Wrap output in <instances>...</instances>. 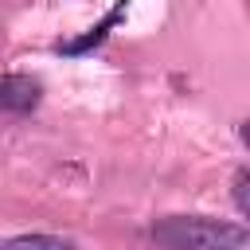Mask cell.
<instances>
[{
	"label": "cell",
	"instance_id": "6da1fadb",
	"mask_svg": "<svg viewBox=\"0 0 250 250\" xmlns=\"http://www.w3.org/2000/svg\"><path fill=\"white\" fill-rule=\"evenodd\" d=\"M164 250H250V230L207 215H172L152 227Z\"/></svg>",
	"mask_w": 250,
	"mask_h": 250
},
{
	"label": "cell",
	"instance_id": "7a4b0ae2",
	"mask_svg": "<svg viewBox=\"0 0 250 250\" xmlns=\"http://www.w3.org/2000/svg\"><path fill=\"white\" fill-rule=\"evenodd\" d=\"M39 94H43V86L27 74H4V82H0V102H4V109H16V113L35 109Z\"/></svg>",
	"mask_w": 250,
	"mask_h": 250
},
{
	"label": "cell",
	"instance_id": "3957f363",
	"mask_svg": "<svg viewBox=\"0 0 250 250\" xmlns=\"http://www.w3.org/2000/svg\"><path fill=\"white\" fill-rule=\"evenodd\" d=\"M4 250H78L62 238H51V234H20V238H8Z\"/></svg>",
	"mask_w": 250,
	"mask_h": 250
},
{
	"label": "cell",
	"instance_id": "277c9868",
	"mask_svg": "<svg viewBox=\"0 0 250 250\" xmlns=\"http://www.w3.org/2000/svg\"><path fill=\"white\" fill-rule=\"evenodd\" d=\"M234 203H238V211L250 219V172H238V176H234Z\"/></svg>",
	"mask_w": 250,
	"mask_h": 250
},
{
	"label": "cell",
	"instance_id": "5b68a950",
	"mask_svg": "<svg viewBox=\"0 0 250 250\" xmlns=\"http://www.w3.org/2000/svg\"><path fill=\"white\" fill-rule=\"evenodd\" d=\"M238 133H242V141L250 145V121H242V129H238Z\"/></svg>",
	"mask_w": 250,
	"mask_h": 250
}]
</instances>
